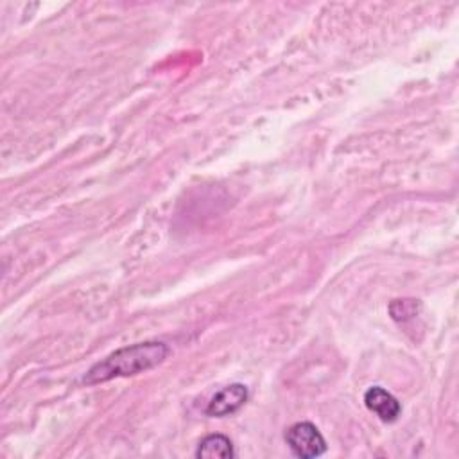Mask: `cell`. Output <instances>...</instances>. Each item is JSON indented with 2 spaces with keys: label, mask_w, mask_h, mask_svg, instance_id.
<instances>
[{
  "label": "cell",
  "mask_w": 459,
  "mask_h": 459,
  "mask_svg": "<svg viewBox=\"0 0 459 459\" xmlns=\"http://www.w3.org/2000/svg\"><path fill=\"white\" fill-rule=\"evenodd\" d=\"M285 443L301 459L319 457L326 450V441L319 429L310 421H298L285 430Z\"/></svg>",
  "instance_id": "obj_2"
},
{
  "label": "cell",
  "mask_w": 459,
  "mask_h": 459,
  "mask_svg": "<svg viewBox=\"0 0 459 459\" xmlns=\"http://www.w3.org/2000/svg\"><path fill=\"white\" fill-rule=\"evenodd\" d=\"M364 405L385 423L396 421L402 412L400 402L380 385H373L364 393Z\"/></svg>",
  "instance_id": "obj_4"
},
{
  "label": "cell",
  "mask_w": 459,
  "mask_h": 459,
  "mask_svg": "<svg viewBox=\"0 0 459 459\" xmlns=\"http://www.w3.org/2000/svg\"><path fill=\"white\" fill-rule=\"evenodd\" d=\"M169 353L170 348L161 341H145L124 346L95 362L82 377V382L86 385H95L118 377H133L160 366Z\"/></svg>",
  "instance_id": "obj_1"
},
{
  "label": "cell",
  "mask_w": 459,
  "mask_h": 459,
  "mask_svg": "<svg viewBox=\"0 0 459 459\" xmlns=\"http://www.w3.org/2000/svg\"><path fill=\"white\" fill-rule=\"evenodd\" d=\"M247 402V387L244 384H230L217 391L208 402L204 412L212 418H224L237 412Z\"/></svg>",
  "instance_id": "obj_3"
},
{
  "label": "cell",
  "mask_w": 459,
  "mask_h": 459,
  "mask_svg": "<svg viewBox=\"0 0 459 459\" xmlns=\"http://www.w3.org/2000/svg\"><path fill=\"white\" fill-rule=\"evenodd\" d=\"M235 455L233 443L224 434H208L204 436L195 450V457H206V459H230Z\"/></svg>",
  "instance_id": "obj_5"
}]
</instances>
